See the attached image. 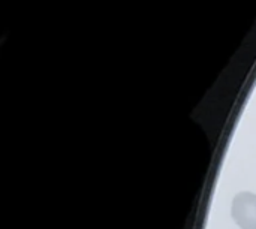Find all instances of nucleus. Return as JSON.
<instances>
[{"label":"nucleus","mask_w":256,"mask_h":229,"mask_svg":"<svg viewBox=\"0 0 256 229\" xmlns=\"http://www.w3.org/2000/svg\"><path fill=\"white\" fill-rule=\"evenodd\" d=\"M232 218L242 229H256V195L242 192L234 198Z\"/></svg>","instance_id":"f257e3e1"}]
</instances>
